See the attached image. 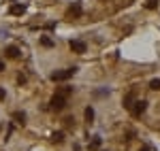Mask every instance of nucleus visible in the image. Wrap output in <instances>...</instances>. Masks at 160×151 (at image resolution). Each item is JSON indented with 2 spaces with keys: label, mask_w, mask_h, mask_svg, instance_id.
<instances>
[{
  "label": "nucleus",
  "mask_w": 160,
  "mask_h": 151,
  "mask_svg": "<svg viewBox=\"0 0 160 151\" xmlns=\"http://www.w3.org/2000/svg\"><path fill=\"white\" fill-rule=\"evenodd\" d=\"M77 73V68H64V70H56V73H51V81L53 83H58V81H66V79H71V77Z\"/></svg>",
  "instance_id": "1"
},
{
  "label": "nucleus",
  "mask_w": 160,
  "mask_h": 151,
  "mask_svg": "<svg viewBox=\"0 0 160 151\" xmlns=\"http://www.w3.org/2000/svg\"><path fill=\"white\" fill-rule=\"evenodd\" d=\"M64 106H66V96L58 94V96L51 98V109H53V111H62Z\"/></svg>",
  "instance_id": "2"
},
{
  "label": "nucleus",
  "mask_w": 160,
  "mask_h": 151,
  "mask_svg": "<svg viewBox=\"0 0 160 151\" xmlns=\"http://www.w3.org/2000/svg\"><path fill=\"white\" fill-rule=\"evenodd\" d=\"M145 109H148V102H145V100H137V102H132V106H130V111H132L135 117H139Z\"/></svg>",
  "instance_id": "3"
},
{
  "label": "nucleus",
  "mask_w": 160,
  "mask_h": 151,
  "mask_svg": "<svg viewBox=\"0 0 160 151\" xmlns=\"http://www.w3.org/2000/svg\"><path fill=\"white\" fill-rule=\"evenodd\" d=\"M71 49L75 51V53H86V43L83 40H71Z\"/></svg>",
  "instance_id": "4"
},
{
  "label": "nucleus",
  "mask_w": 160,
  "mask_h": 151,
  "mask_svg": "<svg viewBox=\"0 0 160 151\" xmlns=\"http://www.w3.org/2000/svg\"><path fill=\"white\" fill-rule=\"evenodd\" d=\"M7 58H11V60H15V58H19V49L17 47H7Z\"/></svg>",
  "instance_id": "5"
},
{
  "label": "nucleus",
  "mask_w": 160,
  "mask_h": 151,
  "mask_svg": "<svg viewBox=\"0 0 160 151\" xmlns=\"http://www.w3.org/2000/svg\"><path fill=\"white\" fill-rule=\"evenodd\" d=\"M11 13H13V15H24V13H26V7H24V4H13V7H11Z\"/></svg>",
  "instance_id": "6"
},
{
  "label": "nucleus",
  "mask_w": 160,
  "mask_h": 151,
  "mask_svg": "<svg viewBox=\"0 0 160 151\" xmlns=\"http://www.w3.org/2000/svg\"><path fill=\"white\" fill-rule=\"evenodd\" d=\"M68 15H73V17H79V15H81V7H79V4H73V7L68 9Z\"/></svg>",
  "instance_id": "7"
},
{
  "label": "nucleus",
  "mask_w": 160,
  "mask_h": 151,
  "mask_svg": "<svg viewBox=\"0 0 160 151\" xmlns=\"http://www.w3.org/2000/svg\"><path fill=\"white\" fill-rule=\"evenodd\" d=\"M132 102H135V94H128L126 98H124V106L130 111V106H132Z\"/></svg>",
  "instance_id": "8"
},
{
  "label": "nucleus",
  "mask_w": 160,
  "mask_h": 151,
  "mask_svg": "<svg viewBox=\"0 0 160 151\" xmlns=\"http://www.w3.org/2000/svg\"><path fill=\"white\" fill-rule=\"evenodd\" d=\"M86 121H88V124L94 121V109H92V106H88V109H86Z\"/></svg>",
  "instance_id": "9"
},
{
  "label": "nucleus",
  "mask_w": 160,
  "mask_h": 151,
  "mask_svg": "<svg viewBox=\"0 0 160 151\" xmlns=\"http://www.w3.org/2000/svg\"><path fill=\"white\" fill-rule=\"evenodd\" d=\"M51 140H53V143H62V140H64V132H53V134H51Z\"/></svg>",
  "instance_id": "10"
},
{
  "label": "nucleus",
  "mask_w": 160,
  "mask_h": 151,
  "mask_svg": "<svg viewBox=\"0 0 160 151\" xmlns=\"http://www.w3.org/2000/svg\"><path fill=\"white\" fill-rule=\"evenodd\" d=\"M41 45H43V47H53V40H51L49 36H43L41 38Z\"/></svg>",
  "instance_id": "11"
},
{
  "label": "nucleus",
  "mask_w": 160,
  "mask_h": 151,
  "mask_svg": "<svg viewBox=\"0 0 160 151\" xmlns=\"http://www.w3.org/2000/svg\"><path fill=\"white\" fill-rule=\"evenodd\" d=\"M13 117H15V121H17V124H24V121H26V113H15Z\"/></svg>",
  "instance_id": "12"
},
{
  "label": "nucleus",
  "mask_w": 160,
  "mask_h": 151,
  "mask_svg": "<svg viewBox=\"0 0 160 151\" xmlns=\"http://www.w3.org/2000/svg\"><path fill=\"white\" fill-rule=\"evenodd\" d=\"M98 147H100V136H94L92 145H90V149H98Z\"/></svg>",
  "instance_id": "13"
},
{
  "label": "nucleus",
  "mask_w": 160,
  "mask_h": 151,
  "mask_svg": "<svg viewBox=\"0 0 160 151\" xmlns=\"http://www.w3.org/2000/svg\"><path fill=\"white\" fill-rule=\"evenodd\" d=\"M149 89H156V92H158L160 89V79H154V81L149 83Z\"/></svg>",
  "instance_id": "14"
},
{
  "label": "nucleus",
  "mask_w": 160,
  "mask_h": 151,
  "mask_svg": "<svg viewBox=\"0 0 160 151\" xmlns=\"http://www.w3.org/2000/svg\"><path fill=\"white\" fill-rule=\"evenodd\" d=\"M156 4H158V0H148V9H156Z\"/></svg>",
  "instance_id": "15"
},
{
  "label": "nucleus",
  "mask_w": 160,
  "mask_h": 151,
  "mask_svg": "<svg viewBox=\"0 0 160 151\" xmlns=\"http://www.w3.org/2000/svg\"><path fill=\"white\" fill-rule=\"evenodd\" d=\"M0 100H4V89L0 87Z\"/></svg>",
  "instance_id": "16"
},
{
  "label": "nucleus",
  "mask_w": 160,
  "mask_h": 151,
  "mask_svg": "<svg viewBox=\"0 0 160 151\" xmlns=\"http://www.w3.org/2000/svg\"><path fill=\"white\" fill-rule=\"evenodd\" d=\"M2 70H4V62L0 60V73H2Z\"/></svg>",
  "instance_id": "17"
},
{
  "label": "nucleus",
  "mask_w": 160,
  "mask_h": 151,
  "mask_svg": "<svg viewBox=\"0 0 160 151\" xmlns=\"http://www.w3.org/2000/svg\"><path fill=\"white\" fill-rule=\"evenodd\" d=\"M141 151H149V149H148V147H143V149H141Z\"/></svg>",
  "instance_id": "18"
}]
</instances>
